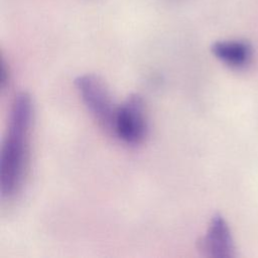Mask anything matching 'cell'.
Returning <instances> with one entry per match:
<instances>
[{
  "instance_id": "1",
  "label": "cell",
  "mask_w": 258,
  "mask_h": 258,
  "mask_svg": "<svg viewBox=\"0 0 258 258\" xmlns=\"http://www.w3.org/2000/svg\"><path fill=\"white\" fill-rule=\"evenodd\" d=\"M33 105L30 96L21 92L13 100L8 128L0 157V190L3 199L13 198L21 188L28 161Z\"/></svg>"
},
{
  "instance_id": "2",
  "label": "cell",
  "mask_w": 258,
  "mask_h": 258,
  "mask_svg": "<svg viewBox=\"0 0 258 258\" xmlns=\"http://www.w3.org/2000/svg\"><path fill=\"white\" fill-rule=\"evenodd\" d=\"M75 85L83 103L95 119L104 128L113 131L118 106H115L104 80L94 74H85L76 78Z\"/></svg>"
},
{
  "instance_id": "3",
  "label": "cell",
  "mask_w": 258,
  "mask_h": 258,
  "mask_svg": "<svg viewBox=\"0 0 258 258\" xmlns=\"http://www.w3.org/2000/svg\"><path fill=\"white\" fill-rule=\"evenodd\" d=\"M147 131L144 104L137 94L130 95L117 107L113 133L127 144H139L143 141Z\"/></svg>"
},
{
  "instance_id": "4",
  "label": "cell",
  "mask_w": 258,
  "mask_h": 258,
  "mask_svg": "<svg viewBox=\"0 0 258 258\" xmlns=\"http://www.w3.org/2000/svg\"><path fill=\"white\" fill-rule=\"evenodd\" d=\"M201 251L211 257H232L235 255L234 242L230 228L225 219L216 214L207 233L200 242Z\"/></svg>"
},
{
  "instance_id": "5",
  "label": "cell",
  "mask_w": 258,
  "mask_h": 258,
  "mask_svg": "<svg viewBox=\"0 0 258 258\" xmlns=\"http://www.w3.org/2000/svg\"><path fill=\"white\" fill-rule=\"evenodd\" d=\"M214 55L225 64L240 69L247 66L252 57L251 45L243 40H222L212 46Z\"/></svg>"
},
{
  "instance_id": "6",
  "label": "cell",
  "mask_w": 258,
  "mask_h": 258,
  "mask_svg": "<svg viewBox=\"0 0 258 258\" xmlns=\"http://www.w3.org/2000/svg\"><path fill=\"white\" fill-rule=\"evenodd\" d=\"M1 68H0V86L3 89L6 84L8 83L9 79V73H8V68L6 66V62L3 57H1Z\"/></svg>"
}]
</instances>
